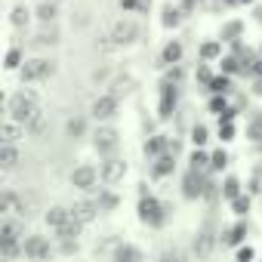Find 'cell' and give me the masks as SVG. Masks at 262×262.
I'll return each mask as SVG.
<instances>
[{
    "label": "cell",
    "instance_id": "1f68e13d",
    "mask_svg": "<svg viewBox=\"0 0 262 262\" xmlns=\"http://www.w3.org/2000/svg\"><path fill=\"white\" fill-rule=\"evenodd\" d=\"M210 164H213L216 170H222V167H225V151H216V155L210 158Z\"/></svg>",
    "mask_w": 262,
    "mask_h": 262
},
{
    "label": "cell",
    "instance_id": "30bf717a",
    "mask_svg": "<svg viewBox=\"0 0 262 262\" xmlns=\"http://www.w3.org/2000/svg\"><path fill=\"white\" fill-rule=\"evenodd\" d=\"M71 216H74V213H71V207H50V213H47L43 219H47V225H50V228L62 231V228L71 222Z\"/></svg>",
    "mask_w": 262,
    "mask_h": 262
},
{
    "label": "cell",
    "instance_id": "484cf974",
    "mask_svg": "<svg viewBox=\"0 0 262 262\" xmlns=\"http://www.w3.org/2000/svg\"><path fill=\"white\" fill-rule=\"evenodd\" d=\"M170 170H173V158H161L158 167H155V176H167Z\"/></svg>",
    "mask_w": 262,
    "mask_h": 262
},
{
    "label": "cell",
    "instance_id": "8992f818",
    "mask_svg": "<svg viewBox=\"0 0 262 262\" xmlns=\"http://www.w3.org/2000/svg\"><path fill=\"white\" fill-rule=\"evenodd\" d=\"M90 114H93L96 120H111V117L117 114V96H114V93H108V96H99V99L93 102Z\"/></svg>",
    "mask_w": 262,
    "mask_h": 262
},
{
    "label": "cell",
    "instance_id": "ac0fdd59",
    "mask_svg": "<svg viewBox=\"0 0 262 262\" xmlns=\"http://www.w3.org/2000/svg\"><path fill=\"white\" fill-rule=\"evenodd\" d=\"M93 201L99 204V210H114V207H117V198H114L111 191H99Z\"/></svg>",
    "mask_w": 262,
    "mask_h": 262
},
{
    "label": "cell",
    "instance_id": "ab89813d",
    "mask_svg": "<svg viewBox=\"0 0 262 262\" xmlns=\"http://www.w3.org/2000/svg\"><path fill=\"white\" fill-rule=\"evenodd\" d=\"M225 86H228V80H225V77H216V80H213V90H225Z\"/></svg>",
    "mask_w": 262,
    "mask_h": 262
},
{
    "label": "cell",
    "instance_id": "83f0119b",
    "mask_svg": "<svg viewBox=\"0 0 262 262\" xmlns=\"http://www.w3.org/2000/svg\"><path fill=\"white\" fill-rule=\"evenodd\" d=\"M164 142H167V139H161V136H155V139H151V142L145 145V151H148V155H158V151L164 148Z\"/></svg>",
    "mask_w": 262,
    "mask_h": 262
},
{
    "label": "cell",
    "instance_id": "f35d334b",
    "mask_svg": "<svg viewBox=\"0 0 262 262\" xmlns=\"http://www.w3.org/2000/svg\"><path fill=\"white\" fill-rule=\"evenodd\" d=\"M204 139H207V129H204V126H194V142L201 145Z\"/></svg>",
    "mask_w": 262,
    "mask_h": 262
},
{
    "label": "cell",
    "instance_id": "d590c367",
    "mask_svg": "<svg viewBox=\"0 0 262 262\" xmlns=\"http://www.w3.org/2000/svg\"><path fill=\"white\" fill-rule=\"evenodd\" d=\"M213 56H219V47L216 43H207L204 47V59H213Z\"/></svg>",
    "mask_w": 262,
    "mask_h": 262
},
{
    "label": "cell",
    "instance_id": "277c9868",
    "mask_svg": "<svg viewBox=\"0 0 262 262\" xmlns=\"http://www.w3.org/2000/svg\"><path fill=\"white\" fill-rule=\"evenodd\" d=\"M53 62L50 59H28L25 65H22V80H28V83H34V80H43V77H50L53 74Z\"/></svg>",
    "mask_w": 262,
    "mask_h": 262
},
{
    "label": "cell",
    "instance_id": "cb8c5ba5",
    "mask_svg": "<svg viewBox=\"0 0 262 262\" xmlns=\"http://www.w3.org/2000/svg\"><path fill=\"white\" fill-rule=\"evenodd\" d=\"M25 22H28V10H25V7H16V10H13V25L22 28Z\"/></svg>",
    "mask_w": 262,
    "mask_h": 262
},
{
    "label": "cell",
    "instance_id": "ba28073f",
    "mask_svg": "<svg viewBox=\"0 0 262 262\" xmlns=\"http://www.w3.org/2000/svg\"><path fill=\"white\" fill-rule=\"evenodd\" d=\"M22 250H25L28 259H47V256H50V241L40 237V234H34V237H28V241L22 244Z\"/></svg>",
    "mask_w": 262,
    "mask_h": 262
},
{
    "label": "cell",
    "instance_id": "f6af8a7d",
    "mask_svg": "<svg viewBox=\"0 0 262 262\" xmlns=\"http://www.w3.org/2000/svg\"><path fill=\"white\" fill-rule=\"evenodd\" d=\"M256 74H262V62H259V65H256Z\"/></svg>",
    "mask_w": 262,
    "mask_h": 262
},
{
    "label": "cell",
    "instance_id": "7c38bea8",
    "mask_svg": "<svg viewBox=\"0 0 262 262\" xmlns=\"http://www.w3.org/2000/svg\"><path fill=\"white\" fill-rule=\"evenodd\" d=\"M139 216L145 222H151V225H161V204L155 198H142L139 201Z\"/></svg>",
    "mask_w": 262,
    "mask_h": 262
},
{
    "label": "cell",
    "instance_id": "4fadbf2b",
    "mask_svg": "<svg viewBox=\"0 0 262 262\" xmlns=\"http://www.w3.org/2000/svg\"><path fill=\"white\" fill-rule=\"evenodd\" d=\"M71 213L86 225V222H93V219L99 216V204H96V201H77V204L71 207Z\"/></svg>",
    "mask_w": 262,
    "mask_h": 262
},
{
    "label": "cell",
    "instance_id": "8fae6325",
    "mask_svg": "<svg viewBox=\"0 0 262 262\" xmlns=\"http://www.w3.org/2000/svg\"><path fill=\"white\" fill-rule=\"evenodd\" d=\"M16 167H19V151H16L13 142H4V145H0V170L13 173Z\"/></svg>",
    "mask_w": 262,
    "mask_h": 262
},
{
    "label": "cell",
    "instance_id": "6da1fadb",
    "mask_svg": "<svg viewBox=\"0 0 262 262\" xmlns=\"http://www.w3.org/2000/svg\"><path fill=\"white\" fill-rule=\"evenodd\" d=\"M40 108H37V99H34V93H16L13 99H10V117H16V120H22V123H28L34 114H37Z\"/></svg>",
    "mask_w": 262,
    "mask_h": 262
},
{
    "label": "cell",
    "instance_id": "d6986e66",
    "mask_svg": "<svg viewBox=\"0 0 262 262\" xmlns=\"http://www.w3.org/2000/svg\"><path fill=\"white\" fill-rule=\"evenodd\" d=\"M210 244H213V241H210V228H204L201 237H198V244H194V253H198V256H207V253H210Z\"/></svg>",
    "mask_w": 262,
    "mask_h": 262
},
{
    "label": "cell",
    "instance_id": "836d02e7",
    "mask_svg": "<svg viewBox=\"0 0 262 262\" xmlns=\"http://www.w3.org/2000/svg\"><path fill=\"white\" fill-rule=\"evenodd\" d=\"M241 237H244V225H237V228H234V231L228 234V241H225V244H237Z\"/></svg>",
    "mask_w": 262,
    "mask_h": 262
},
{
    "label": "cell",
    "instance_id": "4316f807",
    "mask_svg": "<svg viewBox=\"0 0 262 262\" xmlns=\"http://www.w3.org/2000/svg\"><path fill=\"white\" fill-rule=\"evenodd\" d=\"M247 133H250L253 139H262V114H256V117H253V123H250Z\"/></svg>",
    "mask_w": 262,
    "mask_h": 262
},
{
    "label": "cell",
    "instance_id": "ffe728a7",
    "mask_svg": "<svg viewBox=\"0 0 262 262\" xmlns=\"http://www.w3.org/2000/svg\"><path fill=\"white\" fill-rule=\"evenodd\" d=\"M114 259H142V253H139L136 247L123 244V247H117V250H114Z\"/></svg>",
    "mask_w": 262,
    "mask_h": 262
},
{
    "label": "cell",
    "instance_id": "5b68a950",
    "mask_svg": "<svg viewBox=\"0 0 262 262\" xmlns=\"http://www.w3.org/2000/svg\"><path fill=\"white\" fill-rule=\"evenodd\" d=\"M117 142H120V136H117V129H114V126H99L96 133H93V145H96L102 155H114Z\"/></svg>",
    "mask_w": 262,
    "mask_h": 262
},
{
    "label": "cell",
    "instance_id": "9c48e42d",
    "mask_svg": "<svg viewBox=\"0 0 262 262\" xmlns=\"http://www.w3.org/2000/svg\"><path fill=\"white\" fill-rule=\"evenodd\" d=\"M25 136V123L22 120H16V117H10V120H4V126H0V142H19Z\"/></svg>",
    "mask_w": 262,
    "mask_h": 262
},
{
    "label": "cell",
    "instance_id": "2e32d148",
    "mask_svg": "<svg viewBox=\"0 0 262 262\" xmlns=\"http://www.w3.org/2000/svg\"><path fill=\"white\" fill-rule=\"evenodd\" d=\"M56 40H59V31H56V28H40V31L34 34V43H37V47H53Z\"/></svg>",
    "mask_w": 262,
    "mask_h": 262
},
{
    "label": "cell",
    "instance_id": "b9f144b4",
    "mask_svg": "<svg viewBox=\"0 0 262 262\" xmlns=\"http://www.w3.org/2000/svg\"><path fill=\"white\" fill-rule=\"evenodd\" d=\"M210 105H213V111H222V108H225V102H222V99H219V96H216V99H213V102H210Z\"/></svg>",
    "mask_w": 262,
    "mask_h": 262
},
{
    "label": "cell",
    "instance_id": "f546056e",
    "mask_svg": "<svg viewBox=\"0 0 262 262\" xmlns=\"http://www.w3.org/2000/svg\"><path fill=\"white\" fill-rule=\"evenodd\" d=\"M19 62H22V53H19V50H10V56H7V65H10V68H19Z\"/></svg>",
    "mask_w": 262,
    "mask_h": 262
},
{
    "label": "cell",
    "instance_id": "8d00e7d4",
    "mask_svg": "<svg viewBox=\"0 0 262 262\" xmlns=\"http://www.w3.org/2000/svg\"><path fill=\"white\" fill-rule=\"evenodd\" d=\"M225 194H228V198H237V182H234V179L225 182Z\"/></svg>",
    "mask_w": 262,
    "mask_h": 262
},
{
    "label": "cell",
    "instance_id": "e0dca14e",
    "mask_svg": "<svg viewBox=\"0 0 262 262\" xmlns=\"http://www.w3.org/2000/svg\"><path fill=\"white\" fill-rule=\"evenodd\" d=\"M28 129H31L34 136H43V133H47V114H43V111H37V114L28 120Z\"/></svg>",
    "mask_w": 262,
    "mask_h": 262
},
{
    "label": "cell",
    "instance_id": "f1b7e54d",
    "mask_svg": "<svg viewBox=\"0 0 262 262\" xmlns=\"http://www.w3.org/2000/svg\"><path fill=\"white\" fill-rule=\"evenodd\" d=\"M176 22H179V13H176V10H170V7H167V10H164V25H167V28H170V25H176Z\"/></svg>",
    "mask_w": 262,
    "mask_h": 262
},
{
    "label": "cell",
    "instance_id": "74e56055",
    "mask_svg": "<svg viewBox=\"0 0 262 262\" xmlns=\"http://www.w3.org/2000/svg\"><path fill=\"white\" fill-rule=\"evenodd\" d=\"M247 207H250L247 198H234V210H237V213H247Z\"/></svg>",
    "mask_w": 262,
    "mask_h": 262
},
{
    "label": "cell",
    "instance_id": "44dd1931",
    "mask_svg": "<svg viewBox=\"0 0 262 262\" xmlns=\"http://www.w3.org/2000/svg\"><path fill=\"white\" fill-rule=\"evenodd\" d=\"M198 188H201V179H198V173H188V176H185V194H188V198H198V194H201Z\"/></svg>",
    "mask_w": 262,
    "mask_h": 262
},
{
    "label": "cell",
    "instance_id": "7bdbcfd3",
    "mask_svg": "<svg viewBox=\"0 0 262 262\" xmlns=\"http://www.w3.org/2000/svg\"><path fill=\"white\" fill-rule=\"evenodd\" d=\"M222 68H225V71H237V68H234V59H225V62H222Z\"/></svg>",
    "mask_w": 262,
    "mask_h": 262
},
{
    "label": "cell",
    "instance_id": "e575fe53",
    "mask_svg": "<svg viewBox=\"0 0 262 262\" xmlns=\"http://www.w3.org/2000/svg\"><path fill=\"white\" fill-rule=\"evenodd\" d=\"M219 133H222V139H231V133H234V126L228 123V117H225V123L219 126Z\"/></svg>",
    "mask_w": 262,
    "mask_h": 262
},
{
    "label": "cell",
    "instance_id": "d4e9b609",
    "mask_svg": "<svg viewBox=\"0 0 262 262\" xmlns=\"http://www.w3.org/2000/svg\"><path fill=\"white\" fill-rule=\"evenodd\" d=\"M179 56H182V47H179V43H170V47L164 50V59H167V62H179Z\"/></svg>",
    "mask_w": 262,
    "mask_h": 262
},
{
    "label": "cell",
    "instance_id": "3957f363",
    "mask_svg": "<svg viewBox=\"0 0 262 262\" xmlns=\"http://www.w3.org/2000/svg\"><path fill=\"white\" fill-rule=\"evenodd\" d=\"M19 237H22V228L16 219H4V225H0V253L4 256H13L16 247H19Z\"/></svg>",
    "mask_w": 262,
    "mask_h": 262
},
{
    "label": "cell",
    "instance_id": "4dcf8cb0",
    "mask_svg": "<svg viewBox=\"0 0 262 262\" xmlns=\"http://www.w3.org/2000/svg\"><path fill=\"white\" fill-rule=\"evenodd\" d=\"M68 133L71 136H80L83 133V120H68Z\"/></svg>",
    "mask_w": 262,
    "mask_h": 262
},
{
    "label": "cell",
    "instance_id": "7a4b0ae2",
    "mask_svg": "<svg viewBox=\"0 0 262 262\" xmlns=\"http://www.w3.org/2000/svg\"><path fill=\"white\" fill-rule=\"evenodd\" d=\"M139 37V25L136 19H120L111 25V34H108V43L111 47H126V43H133Z\"/></svg>",
    "mask_w": 262,
    "mask_h": 262
},
{
    "label": "cell",
    "instance_id": "60d3db41",
    "mask_svg": "<svg viewBox=\"0 0 262 262\" xmlns=\"http://www.w3.org/2000/svg\"><path fill=\"white\" fill-rule=\"evenodd\" d=\"M237 31H241V25H228V28H225V37H234Z\"/></svg>",
    "mask_w": 262,
    "mask_h": 262
},
{
    "label": "cell",
    "instance_id": "52a82bcc",
    "mask_svg": "<svg viewBox=\"0 0 262 262\" xmlns=\"http://www.w3.org/2000/svg\"><path fill=\"white\" fill-rule=\"evenodd\" d=\"M123 173H126V164H123L120 158H111V155H108V161L99 167V176H102V182H108V185L120 182V179H123Z\"/></svg>",
    "mask_w": 262,
    "mask_h": 262
},
{
    "label": "cell",
    "instance_id": "5bb4252c",
    "mask_svg": "<svg viewBox=\"0 0 262 262\" xmlns=\"http://www.w3.org/2000/svg\"><path fill=\"white\" fill-rule=\"evenodd\" d=\"M96 176H99V173H96L93 167H77V170L71 173V182H74L77 188H93V185H96Z\"/></svg>",
    "mask_w": 262,
    "mask_h": 262
},
{
    "label": "cell",
    "instance_id": "603a6c76",
    "mask_svg": "<svg viewBox=\"0 0 262 262\" xmlns=\"http://www.w3.org/2000/svg\"><path fill=\"white\" fill-rule=\"evenodd\" d=\"M151 7V0H123V10H148Z\"/></svg>",
    "mask_w": 262,
    "mask_h": 262
},
{
    "label": "cell",
    "instance_id": "d6a6232c",
    "mask_svg": "<svg viewBox=\"0 0 262 262\" xmlns=\"http://www.w3.org/2000/svg\"><path fill=\"white\" fill-rule=\"evenodd\" d=\"M204 164H207V155L204 151H194L191 155V167H204Z\"/></svg>",
    "mask_w": 262,
    "mask_h": 262
},
{
    "label": "cell",
    "instance_id": "ee69618b",
    "mask_svg": "<svg viewBox=\"0 0 262 262\" xmlns=\"http://www.w3.org/2000/svg\"><path fill=\"white\" fill-rule=\"evenodd\" d=\"M256 93H259V96H262V80H259V83H256Z\"/></svg>",
    "mask_w": 262,
    "mask_h": 262
},
{
    "label": "cell",
    "instance_id": "9a60e30c",
    "mask_svg": "<svg viewBox=\"0 0 262 262\" xmlns=\"http://www.w3.org/2000/svg\"><path fill=\"white\" fill-rule=\"evenodd\" d=\"M173 105H176V86L164 83V96H161V114L167 117V114L173 111Z\"/></svg>",
    "mask_w": 262,
    "mask_h": 262
},
{
    "label": "cell",
    "instance_id": "7402d4cb",
    "mask_svg": "<svg viewBox=\"0 0 262 262\" xmlns=\"http://www.w3.org/2000/svg\"><path fill=\"white\" fill-rule=\"evenodd\" d=\"M56 13H59V10H56L53 4H40V10H37V16H40V22H47V25H50V22L56 19Z\"/></svg>",
    "mask_w": 262,
    "mask_h": 262
}]
</instances>
